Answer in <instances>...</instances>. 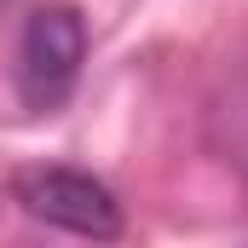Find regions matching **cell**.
Instances as JSON below:
<instances>
[{"instance_id": "obj_1", "label": "cell", "mask_w": 248, "mask_h": 248, "mask_svg": "<svg viewBox=\"0 0 248 248\" xmlns=\"http://www.w3.org/2000/svg\"><path fill=\"white\" fill-rule=\"evenodd\" d=\"M12 202L29 214V219H41V225H52V231H69V237H93V243H110V237H122V202L110 196L104 179H93V173H81V168H17L12 179Z\"/></svg>"}, {"instance_id": "obj_2", "label": "cell", "mask_w": 248, "mask_h": 248, "mask_svg": "<svg viewBox=\"0 0 248 248\" xmlns=\"http://www.w3.org/2000/svg\"><path fill=\"white\" fill-rule=\"evenodd\" d=\"M87 63V17L75 6H41L29 12L23 35H17V98L29 110H58L75 93Z\"/></svg>"}]
</instances>
